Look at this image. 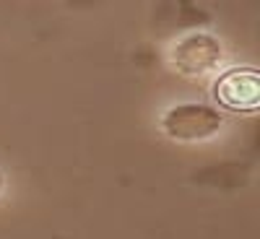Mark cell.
Returning a JSON list of instances; mask_svg holds the SVG:
<instances>
[{
    "label": "cell",
    "mask_w": 260,
    "mask_h": 239,
    "mask_svg": "<svg viewBox=\"0 0 260 239\" xmlns=\"http://www.w3.org/2000/svg\"><path fill=\"white\" fill-rule=\"evenodd\" d=\"M221 127V117L206 104H180L164 117V133L175 141H203Z\"/></svg>",
    "instance_id": "cell-1"
},
{
    "label": "cell",
    "mask_w": 260,
    "mask_h": 239,
    "mask_svg": "<svg viewBox=\"0 0 260 239\" xmlns=\"http://www.w3.org/2000/svg\"><path fill=\"white\" fill-rule=\"evenodd\" d=\"M219 104L234 112H255L260 107V73L255 68L226 71L213 89Z\"/></svg>",
    "instance_id": "cell-2"
},
{
    "label": "cell",
    "mask_w": 260,
    "mask_h": 239,
    "mask_svg": "<svg viewBox=\"0 0 260 239\" xmlns=\"http://www.w3.org/2000/svg\"><path fill=\"white\" fill-rule=\"evenodd\" d=\"M175 68L185 76H203L213 71L221 60V45L208 34H190L180 39L172 50Z\"/></svg>",
    "instance_id": "cell-3"
},
{
    "label": "cell",
    "mask_w": 260,
    "mask_h": 239,
    "mask_svg": "<svg viewBox=\"0 0 260 239\" xmlns=\"http://www.w3.org/2000/svg\"><path fill=\"white\" fill-rule=\"evenodd\" d=\"M0 187H3V177H0Z\"/></svg>",
    "instance_id": "cell-4"
}]
</instances>
